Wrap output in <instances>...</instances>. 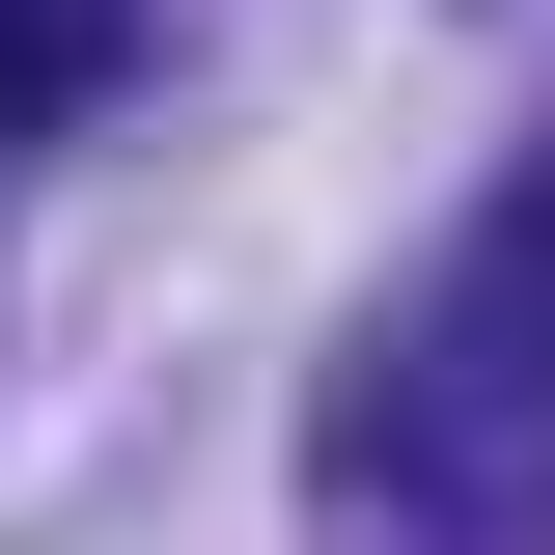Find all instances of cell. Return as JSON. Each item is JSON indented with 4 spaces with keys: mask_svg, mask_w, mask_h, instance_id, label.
Wrapping results in <instances>:
<instances>
[{
    "mask_svg": "<svg viewBox=\"0 0 555 555\" xmlns=\"http://www.w3.org/2000/svg\"><path fill=\"white\" fill-rule=\"evenodd\" d=\"M112 28H139V0H0V139H56L83 83H112Z\"/></svg>",
    "mask_w": 555,
    "mask_h": 555,
    "instance_id": "6da1fadb",
    "label": "cell"
}]
</instances>
